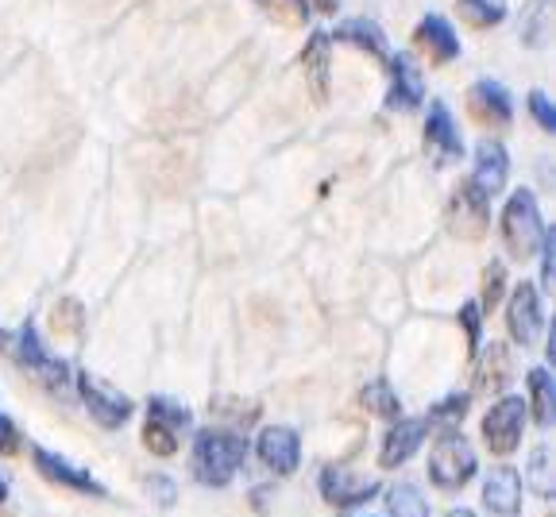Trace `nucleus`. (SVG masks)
Returning a JSON list of instances; mask_svg holds the SVG:
<instances>
[{"instance_id": "ddd939ff", "label": "nucleus", "mask_w": 556, "mask_h": 517, "mask_svg": "<svg viewBox=\"0 0 556 517\" xmlns=\"http://www.w3.org/2000/svg\"><path fill=\"white\" fill-rule=\"evenodd\" d=\"M426 432H429V417H399L387 437H382V449H379V467H399L414 456L421 444H426Z\"/></svg>"}, {"instance_id": "e433bc0d", "label": "nucleus", "mask_w": 556, "mask_h": 517, "mask_svg": "<svg viewBox=\"0 0 556 517\" xmlns=\"http://www.w3.org/2000/svg\"><path fill=\"white\" fill-rule=\"evenodd\" d=\"M12 452H20V429L0 414V456H12Z\"/></svg>"}, {"instance_id": "58836bf2", "label": "nucleus", "mask_w": 556, "mask_h": 517, "mask_svg": "<svg viewBox=\"0 0 556 517\" xmlns=\"http://www.w3.org/2000/svg\"><path fill=\"white\" fill-rule=\"evenodd\" d=\"M309 4H313L317 12H325V16H332V12L340 9V0H309Z\"/></svg>"}, {"instance_id": "f03ea898", "label": "nucleus", "mask_w": 556, "mask_h": 517, "mask_svg": "<svg viewBox=\"0 0 556 517\" xmlns=\"http://www.w3.org/2000/svg\"><path fill=\"white\" fill-rule=\"evenodd\" d=\"M479 464H476V452H471L468 437L456 429H444L437 437L433 452H429V483L437 491H464V487L476 479Z\"/></svg>"}, {"instance_id": "79ce46f5", "label": "nucleus", "mask_w": 556, "mask_h": 517, "mask_svg": "<svg viewBox=\"0 0 556 517\" xmlns=\"http://www.w3.org/2000/svg\"><path fill=\"white\" fill-rule=\"evenodd\" d=\"M0 340H9V337H4V328H0Z\"/></svg>"}, {"instance_id": "c9c22d12", "label": "nucleus", "mask_w": 556, "mask_h": 517, "mask_svg": "<svg viewBox=\"0 0 556 517\" xmlns=\"http://www.w3.org/2000/svg\"><path fill=\"white\" fill-rule=\"evenodd\" d=\"M545 9H548V0H533V20L530 27H526V43H541V35H545Z\"/></svg>"}, {"instance_id": "dca6fc26", "label": "nucleus", "mask_w": 556, "mask_h": 517, "mask_svg": "<svg viewBox=\"0 0 556 517\" xmlns=\"http://www.w3.org/2000/svg\"><path fill=\"white\" fill-rule=\"evenodd\" d=\"M371 494H379L375 479L352 475L348 467H325L321 471V499L329 506H356V502H367Z\"/></svg>"}, {"instance_id": "5701e85b", "label": "nucleus", "mask_w": 556, "mask_h": 517, "mask_svg": "<svg viewBox=\"0 0 556 517\" xmlns=\"http://www.w3.org/2000/svg\"><path fill=\"white\" fill-rule=\"evenodd\" d=\"M359 405H364L367 414H375V417H387V421H399V414H402V402H399V394L391 390V382L387 379H375V382H367L364 390H359Z\"/></svg>"}, {"instance_id": "7ed1b4c3", "label": "nucleus", "mask_w": 556, "mask_h": 517, "mask_svg": "<svg viewBox=\"0 0 556 517\" xmlns=\"http://www.w3.org/2000/svg\"><path fill=\"white\" fill-rule=\"evenodd\" d=\"M503 240L514 258L538 255L541 240H545V220H541L538 198L530 190H518L503 209Z\"/></svg>"}, {"instance_id": "cd10ccee", "label": "nucleus", "mask_w": 556, "mask_h": 517, "mask_svg": "<svg viewBox=\"0 0 556 517\" xmlns=\"http://www.w3.org/2000/svg\"><path fill=\"white\" fill-rule=\"evenodd\" d=\"M460 16L471 27H495L506 20V4L503 0H460Z\"/></svg>"}, {"instance_id": "f257e3e1", "label": "nucleus", "mask_w": 556, "mask_h": 517, "mask_svg": "<svg viewBox=\"0 0 556 517\" xmlns=\"http://www.w3.org/2000/svg\"><path fill=\"white\" fill-rule=\"evenodd\" d=\"M248 459V440L228 429H201L193 437V475L205 487H228Z\"/></svg>"}, {"instance_id": "39448f33", "label": "nucleus", "mask_w": 556, "mask_h": 517, "mask_svg": "<svg viewBox=\"0 0 556 517\" xmlns=\"http://www.w3.org/2000/svg\"><path fill=\"white\" fill-rule=\"evenodd\" d=\"M521 429H526V402L518 394L498 398L483 417V440L486 449L495 456H510L514 449L521 444Z\"/></svg>"}, {"instance_id": "473e14b6", "label": "nucleus", "mask_w": 556, "mask_h": 517, "mask_svg": "<svg viewBox=\"0 0 556 517\" xmlns=\"http://www.w3.org/2000/svg\"><path fill=\"white\" fill-rule=\"evenodd\" d=\"M464 414H468V394H448L444 402H437L429 421H460Z\"/></svg>"}, {"instance_id": "a878e982", "label": "nucleus", "mask_w": 556, "mask_h": 517, "mask_svg": "<svg viewBox=\"0 0 556 517\" xmlns=\"http://www.w3.org/2000/svg\"><path fill=\"white\" fill-rule=\"evenodd\" d=\"M526 479H530V487L541 494V499H548V494H553V452H548V444H538V449L530 452Z\"/></svg>"}, {"instance_id": "7c9ffc66", "label": "nucleus", "mask_w": 556, "mask_h": 517, "mask_svg": "<svg viewBox=\"0 0 556 517\" xmlns=\"http://www.w3.org/2000/svg\"><path fill=\"white\" fill-rule=\"evenodd\" d=\"M460 325H464V337H468V352L476 355L479 344H483V310L479 302H468L460 310Z\"/></svg>"}, {"instance_id": "2eb2a0df", "label": "nucleus", "mask_w": 556, "mask_h": 517, "mask_svg": "<svg viewBox=\"0 0 556 517\" xmlns=\"http://www.w3.org/2000/svg\"><path fill=\"white\" fill-rule=\"evenodd\" d=\"M468 113L476 116L479 124H495V128H503V124L514 121V104H510V93H506V86H498V81L483 78L476 81V86L468 89Z\"/></svg>"}, {"instance_id": "423d86ee", "label": "nucleus", "mask_w": 556, "mask_h": 517, "mask_svg": "<svg viewBox=\"0 0 556 517\" xmlns=\"http://www.w3.org/2000/svg\"><path fill=\"white\" fill-rule=\"evenodd\" d=\"M78 394H81V402H86L89 417H93L101 429H121L131 417V409H136L128 394H121V390L109 387V382L93 379L89 371L78 375Z\"/></svg>"}, {"instance_id": "20e7f679", "label": "nucleus", "mask_w": 556, "mask_h": 517, "mask_svg": "<svg viewBox=\"0 0 556 517\" xmlns=\"http://www.w3.org/2000/svg\"><path fill=\"white\" fill-rule=\"evenodd\" d=\"M444 220H448V232L460 236V240H479L491 228V198L483 190H476L468 181H460L448 198V209H444Z\"/></svg>"}, {"instance_id": "f3484780", "label": "nucleus", "mask_w": 556, "mask_h": 517, "mask_svg": "<svg viewBox=\"0 0 556 517\" xmlns=\"http://www.w3.org/2000/svg\"><path fill=\"white\" fill-rule=\"evenodd\" d=\"M483 506L495 517H518L521 514V475L518 467H491L483 483Z\"/></svg>"}, {"instance_id": "ea45409f", "label": "nucleus", "mask_w": 556, "mask_h": 517, "mask_svg": "<svg viewBox=\"0 0 556 517\" xmlns=\"http://www.w3.org/2000/svg\"><path fill=\"white\" fill-rule=\"evenodd\" d=\"M9 499V479H4V475H0V502Z\"/></svg>"}, {"instance_id": "6e6552de", "label": "nucleus", "mask_w": 556, "mask_h": 517, "mask_svg": "<svg viewBox=\"0 0 556 517\" xmlns=\"http://www.w3.org/2000/svg\"><path fill=\"white\" fill-rule=\"evenodd\" d=\"M541 325H545V317H541L538 286H533V282H518V290H514L510 305H506V328H510L514 344L530 348L533 340H538Z\"/></svg>"}, {"instance_id": "f8f14e48", "label": "nucleus", "mask_w": 556, "mask_h": 517, "mask_svg": "<svg viewBox=\"0 0 556 517\" xmlns=\"http://www.w3.org/2000/svg\"><path fill=\"white\" fill-rule=\"evenodd\" d=\"M426 147L437 155V163H456V159H464L460 128H456V121H452L448 104H444V101H433V104H429Z\"/></svg>"}, {"instance_id": "9b49d317", "label": "nucleus", "mask_w": 556, "mask_h": 517, "mask_svg": "<svg viewBox=\"0 0 556 517\" xmlns=\"http://www.w3.org/2000/svg\"><path fill=\"white\" fill-rule=\"evenodd\" d=\"M414 43H417V51L426 54L429 62H437V66L460 59V35H456V27H452L444 16L421 20L414 31Z\"/></svg>"}, {"instance_id": "4468645a", "label": "nucleus", "mask_w": 556, "mask_h": 517, "mask_svg": "<svg viewBox=\"0 0 556 517\" xmlns=\"http://www.w3.org/2000/svg\"><path fill=\"white\" fill-rule=\"evenodd\" d=\"M506 178H510V155H506V147L498 139H483L476 147V171H471V186L483 190L486 198H495L503 193Z\"/></svg>"}, {"instance_id": "c756f323", "label": "nucleus", "mask_w": 556, "mask_h": 517, "mask_svg": "<svg viewBox=\"0 0 556 517\" xmlns=\"http://www.w3.org/2000/svg\"><path fill=\"white\" fill-rule=\"evenodd\" d=\"M503 290H506V267L503 263H491L483 270V298H479V310H495L503 302Z\"/></svg>"}, {"instance_id": "aec40b11", "label": "nucleus", "mask_w": 556, "mask_h": 517, "mask_svg": "<svg viewBox=\"0 0 556 517\" xmlns=\"http://www.w3.org/2000/svg\"><path fill=\"white\" fill-rule=\"evenodd\" d=\"M337 43H352L359 47V51H367L371 59H387V35H382V27L375 24V20L367 16H356V20H344V24L337 27V31H329Z\"/></svg>"}, {"instance_id": "0eeeda50", "label": "nucleus", "mask_w": 556, "mask_h": 517, "mask_svg": "<svg viewBox=\"0 0 556 517\" xmlns=\"http://www.w3.org/2000/svg\"><path fill=\"white\" fill-rule=\"evenodd\" d=\"M9 348H12V355H16L20 367H27V371H31L35 379H43L47 387H62V382H66V363L54 360V355L47 352L31 320H27V325L20 328L16 337H12Z\"/></svg>"}, {"instance_id": "f704fd0d", "label": "nucleus", "mask_w": 556, "mask_h": 517, "mask_svg": "<svg viewBox=\"0 0 556 517\" xmlns=\"http://www.w3.org/2000/svg\"><path fill=\"white\" fill-rule=\"evenodd\" d=\"M530 113L545 131H556V109H553V101L541 93V89H538V93H530Z\"/></svg>"}, {"instance_id": "a211bd4d", "label": "nucleus", "mask_w": 556, "mask_h": 517, "mask_svg": "<svg viewBox=\"0 0 556 517\" xmlns=\"http://www.w3.org/2000/svg\"><path fill=\"white\" fill-rule=\"evenodd\" d=\"M426 101V86H421V74L414 70V62L406 54H394L391 59V93H387V109L394 113H417Z\"/></svg>"}, {"instance_id": "4be33fe9", "label": "nucleus", "mask_w": 556, "mask_h": 517, "mask_svg": "<svg viewBox=\"0 0 556 517\" xmlns=\"http://www.w3.org/2000/svg\"><path fill=\"white\" fill-rule=\"evenodd\" d=\"M506 379H510V360H506V348L491 340V352L479 360L476 390H483V394H495V390L506 387Z\"/></svg>"}, {"instance_id": "bb28decb", "label": "nucleus", "mask_w": 556, "mask_h": 517, "mask_svg": "<svg viewBox=\"0 0 556 517\" xmlns=\"http://www.w3.org/2000/svg\"><path fill=\"white\" fill-rule=\"evenodd\" d=\"M255 4H260L275 24L305 27V20H309V0H255Z\"/></svg>"}, {"instance_id": "2f4dec72", "label": "nucleus", "mask_w": 556, "mask_h": 517, "mask_svg": "<svg viewBox=\"0 0 556 517\" xmlns=\"http://www.w3.org/2000/svg\"><path fill=\"white\" fill-rule=\"evenodd\" d=\"M54 332H81V305L74 298L54 305Z\"/></svg>"}, {"instance_id": "a19ab883", "label": "nucleus", "mask_w": 556, "mask_h": 517, "mask_svg": "<svg viewBox=\"0 0 556 517\" xmlns=\"http://www.w3.org/2000/svg\"><path fill=\"white\" fill-rule=\"evenodd\" d=\"M448 517H476V514H471V509H464V506H460V509H448Z\"/></svg>"}, {"instance_id": "412c9836", "label": "nucleus", "mask_w": 556, "mask_h": 517, "mask_svg": "<svg viewBox=\"0 0 556 517\" xmlns=\"http://www.w3.org/2000/svg\"><path fill=\"white\" fill-rule=\"evenodd\" d=\"M533 405V421L541 425V429H548L556 417V382L553 375L545 371V367H533L530 371V402Z\"/></svg>"}, {"instance_id": "b1692460", "label": "nucleus", "mask_w": 556, "mask_h": 517, "mask_svg": "<svg viewBox=\"0 0 556 517\" xmlns=\"http://www.w3.org/2000/svg\"><path fill=\"white\" fill-rule=\"evenodd\" d=\"M387 509L391 517H429V499L414 483H399L387 494Z\"/></svg>"}, {"instance_id": "393cba45", "label": "nucleus", "mask_w": 556, "mask_h": 517, "mask_svg": "<svg viewBox=\"0 0 556 517\" xmlns=\"http://www.w3.org/2000/svg\"><path fill=\"white\" fill-rule=\"evenodd\" d=\"M148 417H151V421H159V425H166V429H174V432L190 429V421H193V414L186 409L182 402H174V398H163V394L148 402Z\"/></svg>"}, {"instance_id": "1a4fd4ad", "label": "nucleus", "mask_w": 556, "mask_h": 517, "mask_svg": "<svg viewBox=\"0 0 556 517\" xmlns=\"http://www.w3.org/2000/svg\"><path fill=\"white\" fill-rule=\"evenodd\" d=\"M255 452H260V459L275 475H294L298 459H302V440H298V432L287 429V425H270V429L260 432Z\"/></svg>"}, {"instance_id": "c85d7f7f", "label": "nucleus", "mask_w": 556, "mask_h": 517, "mask_svg": "<svg viewBox=\"0 0 556 517\" xmlns=\"http://www.w3.org/2000/svg\"><path fill=\"white\" fill-rule=\"evenodd\" d=\"M178 444H182V432L166 429V425H159L148 417V425H143V449L155 452V456H174Z\"/></svg>"}, {"instance_id": "72a5a7b5", "label": "nucleus", "mask_w": 556, "mask_h": 517, "mask_svg": "<svg viewBox=\"0 0 556 517\" xmlns=\"http://www.w3.org/2000/svg\"><path fill=\"white\" fill-rule=\"evenodd\" d=\"M541 282H545V290H553V275H556V258H553V251H556V232L553 228H545V240H541Z\"/></svg>"}, {"instance_id": "9d476101", "label": "nucleus", "mask_w": 556, "mask_h": 517, "mask_svg": "<svg viewBox=\"0 0 556 517\" xmlns=\"http://www.w3.org/2000/svg\"><path fill=\"white\" fill-rule=\"evenodd\" d=\"M31 459H35V467H39V475H43V479H51V483L66 487V491L93 494V499H104V494H109L101 483H97L93 475L81 471V467H74V464H70V459L54 456V452H47V449H31Z\"/></svg>"}, {"instance_id": "6ab92c4d", "label": "nucleus", "mask_w": 556, "mask_h": 517, "mask_svg": "<svg viewBox=\"0 0 556 517\" xmlns=\"http://www.w3.org/2000/svg\"><path fill=\"white\" fill-rule=\"evenodd\" d=\"M329 51H332V35L329 31H313L305 39V51H302V66H305V78L313 86V97L325 101L329 97Z\"/></svg>"}, {"instance_id": "4c0bfd02", "label": "nucleus", "mask_w": 556, "mask_h": 517, "mask_svg": "<svg viewBox=\"0 0 556 517\" xmlns=\"http://www.w3.org/2000/svg\"><path fill=\"white\" fill-rule=\"evenodd\" d=\"M148 491L155 494L159 506H174V499H178V494H174V483H170V479H163V475L148 479Z\"/></svg>"}]
</instances>
